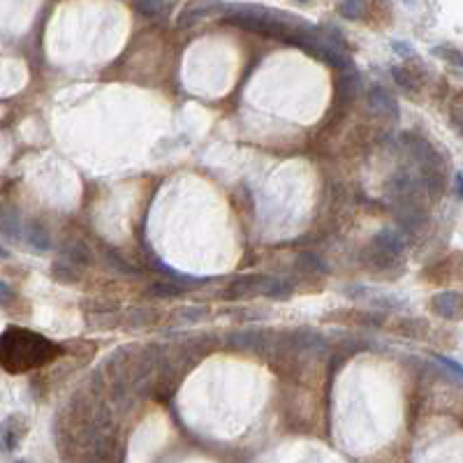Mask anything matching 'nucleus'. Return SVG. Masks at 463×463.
Masks as SVG:
<instances>
[{"mask_svg":"<svg viewBox=\"0 0 463 463\" xmlns=\"http://www.w3.org/2000/svg\"><path fill=\"white\" fill-rule=\"evenodd\" d=\"M232 345L239 350H251V352H262L264 348V336L255 334V331H241V334H234Z\"/></svg>","mask_w":463,"mask_h":463,"instance_id":"nucleus-14","label":"nucleus"},{"mask_svg":"<svg viewBox=\"0 0 463 463\" xmlns=\"http://www.w3.org/2000/svg\"><path fill=\"white\" fill-rule=\"evenodd\" d=\"M296 267L306 269V271H310V273H313V271H320V273L327 271V264H324L320 258H315L313 253H303L299 258V262H296Z\"/></svg>","mask_w":463,"mask_h":463,"instance_id":"nucleus-20","label":"nucleus"},{"mask_svg":"<svg viewBox=\"0 0 463 463\" xmlns=\"http://www.w3.org/2000/svg\"><path fill=\"white\" fill-rule=\"evenodd\" d=\"M260 280H262V276H241V278L232 283L230 289L225 292V296L227 299H241V296H246V294L258 292Z\"/></svg>","mask_w":463,"mask_h":463,"instance_id":"nucleus-11","label":"nucleus"},{"mask_svg":"<svg viewBox=\"0 0 463 463\" xmlns=\"http://www.w3.org/2000/svg\"><path fill=\"white\" fill-rule=\"evenodd\" d=\"M392 77H394V81L403 88V91H407V93H417L419 91V81H417V77L407 70V67H401V65H394L392 67Z\"/></svg>","mask_w":463,"mask_h":463,"instance_id":"nucleus-16","label":"nucleus"},{"mask_svg":"<svg viewBox=\"0 0 463 463\" xmlns=\"http://www.w3.org/2000/svg\"><path fill=\"white\" fill-rule=\"evenodd\" d=\"M223 10H225V5L220 3V0H197V3H190L188 8L181 12L178 26H181V28H190V26L199 24L202 19H209Z\"/></svg>","mask_w":463,"mask_h":463,"instance_id":"nucleus-2","label":"nucleus"},{"mask_svg":"<svg viewBox=\"0 0 463 463\" xmlns=\"http://www.w3.org/2000/svg\"><path fill=\"white\" fill-rule=\"evenodd\" d=\"M204 315H206V308H202V306H183L181 310L174 313L176 322H183V324H192V322L202 320Z\"/></svg>","mask_w":463,"mask_h":463,"instance_id":"nucleus-19","label":"nucleus"},{"mask_svg":"<svg viewBox=\"0 0 463 463\" xmlns=\"http://www.w3.org/2000/svg\"><path fill=\"white\" fill-rule=\"evenodd\" d=\"M107 260H109V264H112L114 269H119V271L130 273V276H137V269H135V267H130V264H126V260H123L119 253L109 251V253H107Z\"/></svg>","mask_w":463,"mask_h":463,"instance_id":"nucleus-21","label":"nucleus"},{"mask_svg":"<svg viewBox=\"0 0 463 463\" xmlns=\"http://www.w3.org/2000/svg\"><path fill=\"white\" fill-rule=\"evenodd\" d=\"M373 246L382 248L385 253H389V255H394V258H398V255L403 253V248H405V239H403V234H401L398 230L385 227V230H380L376 234V239H373Z\"/></svg>","mask_w":463,"mask_h":463,"instance_id":"nucleus-5","label":"nucleus"},{"mask_svg":"<svg viewBox=\"0 0 463 463\" xmlns=\"http://www.w3.org/2000/svg\"><path fill=\"white\" fill-rule=\"evenodd\" d=\"M454 185H456V195H459V197L463 199V174H456Z\"/></svg>","mask_w":463,"mask_h":463,"instance_id":"nucleus-25","label":"nucleus"},{"mask_svg":"<svg viewBox=\"0 0 463 463\" xmlns=\"http://www.w3.org/2000/svg\"><path fill=\"white\" fill-rule=\"evenodd\" d=\"M258 294H264V296H269V299L285 301L287 296L292 294V285L283 278H269V276H262Z\"/></svg>","mask_w":463,"mask_h":463,"instance_id":"nucleus-8","label":"nucleus"},{"mask_svg":"<svg viewBox=\"0 0 463 463\" xmlns=\"http://www.w3.org/2000/svg\"><path fill=\"white\" fill-rule=\"evenodd\" d=\"M135 10L149 19H167L176 8V0H133Z\"/></svg>","mask_w":463,"mask_h":463,"instance_id":"nucleus-4","label":"nucleus"},{"mask_svg":"<svg viewBox=\"0 0 463 463\" xmlns=\"http://www.w3.org/2000/svg\"><path fill=\"white\" fill-rule=\"evenodd\" d=\"M3 237H5V239H15V241L24 237L19 213H10V211L3 213Z\"/></svg>","mask_w":463,"mask_h":463,"instance_id":"nucleus-17","label":"nucleus"},{"mask_svg":"<svg viewBox=\"0 0 463 463\" xmlns=\"http://www.w3.org/2000/svg\"><path fill=\"white\" fill-rule=\"evenodd\" d=\"M60 258L74 262L77 267H88L93 262V253L84 241H65L60 246Z\"/></svg>","mask_w":463,"mask_h":463,"instance_id":"nucleus-7","label":"nucleus"},{"mask_svg":"<svg viewBox=\"0 0 463 463\" xmlns=\"http://www.w3.org/2000/svg\"><path fill=\"white\" fill-rule=\"evenodd\" d=\"M0 362L8 373H28L40 366H47L63 355V348L58 343L49 341L42 334H35L24 327H10L3 334V350Z\"/></svg>","mask_w":463,"mask_h":463,"instance_id":"nucleus-1","label":"nucleus"},{"mask_svg":"<svg viewBox=\"0 0 463 463\" xmlns=\"http://www.w3.org/2000/svg\"><path fill=\"white\" fill-rule=\"evenodd\" d=\"M435 359L442 364V366H447L449 371L454 373V376H459V378H463V366L461 364H456L454 359H449V357H442V355H435Z\"/></svg>","mask_w":463,"mask_h":463,"instance_id":"nucleus-22","label":"nucleus"},{"mask_svg":"<svg viewBox=\"0 0 463 463\" xmlns=\"http://www.w3.org/2000/svg\"><path fill=\"white\" fill-rule=\"evenodd\" d=\"M26 433L24 428V421L19 417H8L3 421V428H0V438H3V447L5 452H10V449L17 447V442L22 440V435Z\"/></svg>","mask_w":463,"mask_h":463,"instance_id":"nucleus-9","label":"nucleus"},{"mask_svg":"<svg viewBox=\"0 0 463 463\" xmlns=\"http://www.w3.org/2000/svg\"><path fill=\"white\" fill-rule=\"evenodd\" d=\"M185 292L183 285H178L176 280H158L153 285L146 287V294L149 299H176V296H181Z\"/></svg>","mask_w":463,"mask_h":463,"instance_id":"nucleus-10","label":"nucleus"},{"mask_svg":"<svg viewBox=\"0 0 463 463\" xmlns=\"http://www.w3.org/2000/svg\"><path fill=\"white\" fill-rule=\"evenodd\" d=\"M452 126L459 130V135H463V105L452 107Z\"/></svg>","mask_w":463,"mask_h":463,"instance_id":"nucleus-23","label":"nucleus"},{"mask_svg":"<svg viewBox=\"0 0 463 463\" xmlns=\"http://www.w3.org/2000/svg\"><path fill=\"white\" fill-rule=\"evenodd\" d=\"M24 239L28 241V244L35 248V251H49L51 246V239L49 234H47V230L40 223H31L26 225V232H24Z\"/></svg>","mask_w":463,"mask_h":463,"instance_id":"nucleus-13","label":"nucleus"},{"mask_svg":"<svg viewBox=\"0 0 463 463\" xmlns=\"http://www.w3.org/2000/svg\"><path fill=\"white\" fill-rule=\"evenodd\" d=\"M392 49L398 53V56H414V51H412V47L410 44H403V42H396V40H394L392 42Z\"/></svg>","mask_w":463,"mask_h":463,"instance_id":"nucleus-24","label":"nucleus"},{"mask_svg":"<svg viewBox=\"0 0 463 463\" xmlns=\"http://www.w3.org/2000/svg\"><path fill=\"white\" fill-rule=\"evenodd\" d=\"M433 56H438L442 60H447V63H452L456 67H463V53L459 49H454V47H433L431 49Z\"/></svg>","mask_w":463,"mask_h":463,"instance_id":"nucleus-18","label":"nucleus"},{"mask_svg":"<svg viewBox=\"0 0 463 463\" xmlns=\"http://www.w3.org/2000/svg\"><path fill=\"white\" fill-rule=\"evenodd\" d=\"M431 310H433L435 315L452 320V317H456V313L461 310V294H456V292H442V294H438V296H433Z\"/></svg>","mask_w":463,"mask_h":463,"instance_id":"nucleus-6","label":"nucleus"},{"mask_svg":"<svg viewBox=\"0 0 463 463\" xmlns=\"http://www.w3.org/2000/svg\"><path fill=\"white\" fill-rule=\"evenodd\" d=\"M51 276H53V280H58V283H79L81 280V271L77 269V264L70 262V260H65V258L53 262Z\"/></svg>","mask_w":463,"mask_h":463,"instance_id":"nucleus-12","label":"nucleus"},{"mask_svg":"<svg viewBox=\"0 0 463 463\" xmlns=\"http://www.w3.org/2000/svg\"><path fill=\"white\" fill-rule=\"evenodd\" d=\"M369 107L376 114L389 116L392 121H398V102L394 100L389 91H385L382 86H373L369 91Z\"/></svg>","mask_w":463,"mask_h":463,"instance_id":"nucleus-3","label":"nucleus"},{"mask_svg":"<svg viewBox=\"0 0 463 463\" xmlns=\"http://www.w3.org/2000/svg\"><path fill=\"white\" fill-rule=\"evenodd\" d=\"M336 12L348 22H357L366 12V0H338Z\"/></svg>","mask_w":463,"mask_h":463,"instance_id":"nucleus-15","label":"nucleus"},{"mask_svg":"<svg viewBox=\"0 0 463 463\" xmlns=\"http://www.w3.org/2000/svg\"><path fill=\"white\" fill-rule=\"evenodd\" d=\"M294 3H301V5H308V3H313V0H294Z\"/></svg>","mask_w":463,"mask_h":463,"instance_id":"nucleus-26","label":"nucleus"}]
</instances>
